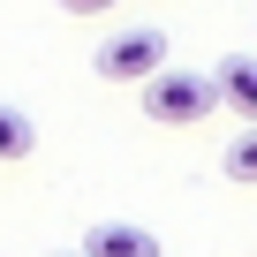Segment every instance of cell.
Here are the masks:
<instances>
[{
    "label": "cell",
    "instance_id": "cell-1",
    "mask_svg": "<svg viewBox=\"0 0 257 257\" xmlns=\"http://www.w3.org/2000/svg\"><path fill=\"white\" fill-rule=\"evenodd\" d=\"M144 113H152L159 128H197V121L219 113V83H212L204 68H159V76L144 83Z\"/></svg>",
    "mask_w": 257,
    "mask_h": 257
},
{
    "label": "cell",
    "instance_id": "cell-2",
    "mask_svg": "<svg viewBox=\"0 0 257 257\" xmlns=\"http://www.w3.org/2000/svg\"><path fill=\"white\" fill-rule=\"evenodd\" d=\"M91 68H98L106 83H152V76L167 68V31H159V23H121V31L98 38Z\"/></svg>",
    "mask_w": 257,
    "mask_h": 257
},
{
    "label": "cell",
    "instance_id": "cell-3",
    "mask_svg": "<svg viewBox=\"0 0 257 257\" xmlns=\"http://www.w3.org/2000/svg\"><path fill=\"white\" fill-rule=\"evenodd\" d=\"M83 257H167V242L144 227V219H98L83 234Z\"/></svg>",
    "mask_w": 257,
    "mask_h": 257
},
{
    "label": "cell",
    "instance_id": "cell-4",
    "mask_svg": "<svg viewBox=\"0 0 257 257\" xmlns=\"http://www.w3.org/2000/svg\"><path fill=\"white\" fill-rule=\"evenodd\" d=\"M212 83H219V106L234 121H257V53H227L212 68Z\"/></svg>",
    "mask_w": 257,
    "mask_h": 257
},
{
    "label": "cell",
    "instance_id": "cell-5",
    "mask_svg": "<svg viewBox=\"0 0 257 257\" xmlns=\"http://www.w3.org/2000/svg\"><path fill=\"white\" fill-rule=\"evenodd\" d=\"M31 152H38L31 113H23V106H0V167H16V159H31Z\"/></svg>",
    "mask_w": 257,
    "mask_h": 257
},
{
    "label": "cell",
    "instance_id": "cell-6",
    "mask_svg": "<svg viewBox=\"0 0 257 257\" xmlns=\"http://www.w3.org/2000/svg\"><path fill=\"white\" fill-rule=\"evenodd\" d=\"M227 182H242V189H257V121H242L234 128V144H227Z\"/></svg>",
    "mask_w": 257,
    "mask_h": 257
},
{
    "label": "cell",
    "instance_id": "cell-7",
    "mask_svg": "<svg viewBox=\"0 0 257 257\" xmlns=\"http://www.w3.org/2000/svg\"><path fill=\"white\" fill-rule=\"evenodd\" d=\"M61 8H68V16H113L121 0H61Z\"/></svg>",
    "mask_w": 257,
    "mask_h": 257
},
{
    "label": "cell",
    "instance_id": "cell-8",
    "mask_svg": "<svg viewBox=\"0 0 257 257\" xmlns=\"http://www.w3.org/2000/svg\"><path fill=\"white\" fill-rule=\"evenodd\" d=\"M53 257H83V249H53Z\"/></svg>",
    "mask_w": 257,
    "mask_h": 257
}]
</instances>
